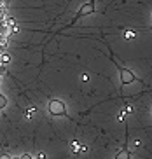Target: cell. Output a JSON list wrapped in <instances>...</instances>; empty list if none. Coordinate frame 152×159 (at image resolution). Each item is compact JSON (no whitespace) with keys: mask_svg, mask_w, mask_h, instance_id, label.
Returning a JSON list of instances; mask_svg holds the SVG:
<instances>
[{"mask_svg":"<svg viewBox=\"0 0 152 159\" xmlns=\"http://www.w3.org/2000/svg\"><path fill=\"white\" fill-rule=\"evenodd\" d=\"M129 157H131V154H129V150H128V149H122L119 154L115 156V159H129Z\"/></svg>","mask_w":152,"mask_h":159,"instance_id":"277c9868","label":"cell"},{"mask_svg":"<svg viewBox=\"0 0 152 159\" xmlns=\"http://www.w3.org/2000/svg\"><path fill=\"white\" fill-rule=\"evenodd\" d=\"M72 149H74V152H79V145H77V142H74V143H72Z\"/></svg>","mask_w":152,"mask_h":159,"instance_id":"52a82bcc","label":"cell"},{"mask_svg":"<svg viewBox=\"0 0 152 159\" xmlns=\"http://www.w3.org/2000/svg\"><path fill=\"white\" fill-rule=\"evenodd\" d=\"M5 107H7V98L4 94H0V108H5Z\"/></svg>","mask_w":152,"mask_h":159,"instance_id":"8992f818","label":"cell"},{"mask_svg":"<svg viewBox=\"0 0 152 159\" xmlns=\"http://www.w3.org/2000/svg\"><path fill=\"white\" fill-rule=\"evenodd\" d=\"M19 159H32V156H30V154H23Z\"/></svg>","mask_w":152,"mask_h":159,"instance_id":"ba28073f","label":"cell"},{"mask_svg":"<svg viewBox=\"0 0 152 159\" xmlns=\"http://www.w3.org/2000/svg\"><path fill=\"white\" fill-rule=\"evenodd\" d=\"M0 159H11V157L7 154H2V156H0Z\"/></svg>","mask_w":152,"mask_h":159,"instance_id":"30bf717a","label":"cell"},{"mask_svg":"<svg viewBox=\"0 0 152 159\" xmlns=\"http://www.w3.org/2000/svg\"><path fill=\"white\" fill-rule=\"evenodd\" d=\"M133 35H135L133 32H126V39H131V37H133Z\"/></svg>","mask_w":152,"mask_h":159,"instance_id":"9c48e42d","label":"cell"},{"mask_svg":"<svg viewBox=\"0 0 152 159\" xmlns=\"http://www.w3.org/2000/svg\"><path fill=\"white\" fill-rule=\"evenodd\" d=\"M12 159H19V157H12Z\"/></svg>","mask_w":152,"mask_h":159,"instance_id":"8fae6325","label":"cell"},{"mask_svg":"<svg viewBox=\"0 0 152 159\" xmlns=\"http://www.w3.org/2000/svg\"><path fill=\"white\" fill-rule=\"evenodd\" d=\"M93 11H94V4H93V2H88V4H84L82 7H81V11H79L77 18H82V16H88V14H91Z\"/></svg>","mask_w":152,"mask_h":159,"instance_id":"3957f363","label":"cell"},{"mask_svg":"<svg viewBox=\"0 0 152 159\" xmlns=\"http://www.w3.org/2000/svg\"><path fill=\"white\" fill-rule=\"evenodd\" d=\"M119 74H121V82H122V84H131L133 80H136L133 72H129L124 66H119Z\"/></svg>","mask_w":152,"mask_h":159,"instance_id":"7a4b0ae2","label":"cell"},{"mask_svg":"<svg viewBox=\"0 0 152 159\" xmlns=\"http://www.w3.org/2000/svg\"><path fill=\"white\" fill-rule=\"evenodd\" d=\"M47 110L53 116H67V107H65V103L60 102V100H51L47 103Z\"/></svg>","mask_w":152,"mask_h":159,"instance_id":"6da1fadb","label":"cell"},{"mask_svg":"<svg viewBox=\"0 0 152 159\" xmlns=\"http://www.w3.org/2000/svg\"><path fill=\"white\" fill-rule=\"evenodd\" d=\"M9 61H11V54L0 52V65H5V63H9Z\"/></svg>","mask_w":152,"mask_h":159,"instance_id":"5b68a950","label":"cell"}]
</instances>
